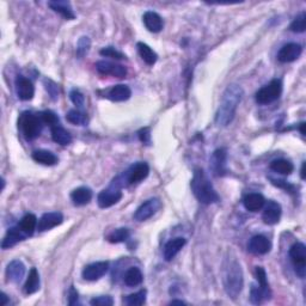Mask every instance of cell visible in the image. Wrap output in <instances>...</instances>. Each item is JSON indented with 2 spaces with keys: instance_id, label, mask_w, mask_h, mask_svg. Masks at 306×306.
Returning a JSON list of instances; mask_svg holds the SVG:
<instances>
[{
  "instance_id": "d4e9b609",
  "label": "cell",
  "mask_w": 306,
  "mask_h": 306,
  "mask_svg": "<svg viewBox=\"0 0 306 306\" xmlns=\"http://www.w3.org/2000/svg\"><path fill=\"white\" fill-rule=\"evenodd\" d=\"M49 8H51L53 11L60 13L62 17L66 19H74L75 15L73 12L71 3L69 2H61V0H55V2H49L48 3Z\"/></svg>"
},
{
  "instance_id": "f546056e",
  "label": "cell",
  "mask_w": 306,
  "mask_h": 306,
  "mask_svg": "<svg viewBox=\"0 0 306 306\" xmlns=\"http://www.w3.org/2000/svg\"><path fill=\"white\" fill-rule=\"evenodd\" d=\"M52 131V139L53 141L56 142V144L66 146L69 145L72 142V136L69 133L66 131L64 127L61 126H54V127L51 128Z\"/></svg>"
},
{
  "instance_id": "9a60e30c",
  "label": "cell",
  "mask_w": 306,
  "mask_h": 306,
  "mask_svg": "<svg viewBox=\"0 0 306 306\" xmlns=\"http://www.w3.org/2000/svg\"><path fill=\"white\" fill-rule=\"evenodd\" d=\"M148 174H149V166L147 165V163L139 162L133 165L127 171L126 178H127V182L129 184H135V183L144 181V179L148 176Z\"/></svg>"
},
{
  "instance_id": "8fae6325",
  "label": "cell",
  "mask_w": 306,
  "mask_h": 306,
  "mask_svg": "<svg viewBox=\"0 0 306 306\" xmlns=\"http://www.w3.org/2000/svg\"><path fill=\"white\" fill-rule=\"evenodd\" d=\"M226 161H227V152L225 148H218L213 152L211 157V170L214 176H224L226 174Z\"/></svg>"
},
{
  "instance_id": "e0dca14e",
  "label": "cell",
  "mask_w": 306,
  "mask_h": 306,
  "mask_svg": "<svg viewBox=\"0 0 306 306\" xmlns=\"http://www.w3.org/2000/svg\"><path fill=\"white\" fill-rule=\"evenodd\" d=\"M264 209H263V214H262V219L267 225H275L280 221L281 218V213H282V208L280 204L275 201H268V204H264Z\"/></svg>"
},
{
  "instance_id": "4fadbf2b",
  "label": "cell",
  "mask_w": 306,
  "mask_h": 306,
  "mask_svg": "<svg viewBox=\"0 0 306 306\" xmlns=\"http://www.w3.org/2000/svg\"><path fill=\"white\" fill-rule=\"evenodd\" d=\"M62 221H64V215L60 212L45 213V214L40 218L37 230L40 232L48 231V230H52L56 227V226L61 225Z\"/></svg>"
},
{
  "instance_id": "83f0119b",
  "label": "cell",
  "mask_w": 306,
  "mask_h": 306,
  "mask_svg": "<svg viewBox=\"0 0 306 306\" xmlns=\"http://www.w3.org/2000/svg\"><path fill=\"white\" fill-rule=\"evenodd\" d=\"M271 289L261 287L258 284H252L250 289V301L252 304H262L264 300L271 298Z\"/></svg>"
},
{
  "instance_id": "9c48e42d",
  "label": "cell",
  "mask_w": 306,
  "mask_h": 306,
  "mask_svg": "<svg viewBox=\"0 0 306 306\" xmlns=\"http://www.w3.org/2000/svg\"><path fill=\"white\" fill-rule=\"evenodd\" d=\"M109 271V262L101 261L95 262V263L88 264L83 269V278L86 281H97L99 279L104 277L106 272Z\"/></svg>"
},
{
  "instance_id": "484cf974",
  "label": "cell",
  "mask_w": 306,
  "mask_h": 306,
  "mask_svg": "<svg viewBox=\"0 0 306 306\" xmlns=\"http://www.w3.org/2000/svg\"><path fill=\"white\" fill-rule=\"evenodd\" d=\"M40 286H41V282H40V274L37 269L31 268L24 285V293L28 295L34 294L40 289Z\"/></svg>"
},
{
  "instance_id": "52a82bcc",
  "label": "cell",
  "mask_w": 306,
  "mask_h": 306,
  "mask_svg": "<svg viewBox=\"0 0 306 306\" xmlns=\"http://www.w3.org/2000/svg\"><path fill=\"white\" fill-rule=\"evenodd\" d=\"M162 208V201L157 198H152L146 200L144 204L139 206L134 213V219L136 221H145L152 218L153 215Z\"/></svg>"
},
{
  "instance_id": "cb8c5ba5",
  "label": "cell",
  "mask_w": 306,
  "mask_h": 306,
  "mask_svg": "<svg viewBox=\"0 0 306 306\" xmlns=\"http://www.w3.org/2000/svg\"><path fill=\"white\" fill-rule=\"evenodd\" d=\"M243 204H244V207L247 208L249 212H258L263 208L265 200L261 194L251 193V194H248L245 196L244 200H243Z\"/></svg>"
},
{
  "instance_id": "4dcf8cb0",
  "label": "cell",
  "mask_w": 306,
  "mask_h": 306,
  "mask_svg": "<svg viewBox=\"0 0 306 306\" xmlns=\"http://www.w3.org/2000/svg\"><path fill=\"white\" fill-rule=\"evenodd\" d=\"M125 284L129 286V287H135V286H139L144 280V275H142L141 271L136 267H132L129 268L125 274Z\"/></svg>"
},
{
  "instance_id": "ba28073f",
  "label": "cell",
  "mask_w": 306,
  "mask_h": 306,
  "mask_svg": "<svg viewBox=\"0 0 306 306\" xmlns=\"http://www.w3.org/2000/svg\"><path fill=\"white\" fill-rule=\"evenodd\" d=\"M122 196L124 194H122L121 189L110 185L108 189H104L99 193L97 196V204L101 208H109L118 204L122 199Z\"/></svg>"
},
{
  "instance_id": "b9f144b4",
  "label": "cell",
  "mask_w": 306,
  "mask_h": 306,
  "mask_svg": "<svg viewBox=\"0 0 306 306\" xmlns=\"http://www.w3.org/2000/svg\"><path fill=\"white\" fill-rule=\"evenodd\" d=\"M90 304L92 306H111L114 304V299L110 295H101V297L91 299Z\"/></svg>"
},
{
  "instance_id": "6da1fadb",
  "label": "cell",
  "mask_w": 306,
  "mask_h": 306,
  "mask_svg": "<svg viewBox=\"0 0 306 306\" xmlns=\"http://www.w3.org/2000/svg\"><path fill=\"white\" fill-rule=\"evenodd\" d=\"M243 96H244V90L242 89L241 85L231 84L226 88L222 94L220 105L215 114V124L219 127H226L234 121L236 111H237Z\"/></svg>"
},
{
  "instance_id": "f907efd6",
  "label": "cell",
  "mask_w": 306,
  "mask_h": 306,
  "mask_svg": "<svg viewBox=\"0 0 306 306\" xmlns=\"http://www.w3.org/2000/svg\"><path fill=\"white\" fill-rule=\"evenodd\" d=\"M304 169H305V162L302 163L301 170H300V175H301V178H302V179H305V172H304Z\"/></svg>"
},
{
  "instance_id": "ac0fdd59",
  "label": "cell",
  "mask_w": 306,
  "mask_h": 306,
  "mask_svg": "<svg viewBox=\"0 0 306 306\" xmlns=\"http://www.w3.org/2000/svg\"><path fill=\"white\" fill-rule=\"evenodd\" d=\"M25 275V265L19 259H13L6 267V279L8 281L18 284L23 280Z\"/></svg>"
},
{
  "instance_id": "681fc988",
  "label": "cell",
  "mask_w": 306,
  "mask_h": 306,
  "mask_svg": "<svg viewBox=\"0 0 306 306\" xmlns=\"http://www.w3.org/2000/svg\"><path fill=\"white\" fill-rule=\"evenodd\" d=\"M170 304L171 305H185V302L182 301V300H172Z\"/></svg>"
},
{
  "instance_id": "d6986e66",
  "label": "cell",
  "mask_w": 306,
  "mask_h": 306,
  "mask_svg": "<svg viewBox=\"0 0 306 306\" xmlns=\"http://www.w3.org/2000/svg\"><path fill=\"white\" fill-rule=\"evenodd\" d=\"M131 96H132V90L129 89V86L125 84H119V85H114L109 90H106V94L104 97L109 98L112 102H125L131 98Z\"/></svg>"
},
{
  "instance_id": "ee69618b",
  "label": "cell",
  "mask_w": 306,
  "mask_h": 306,
  "mask_svg": "<svg viewBox=\"0 0 306 306\" xmlns=\"http://www.w3.org/2000/svg\"><path fill=\"white\" fill-rule=\"evenodd\" d=\"M45 88L48 91V94L51 95L52 99H54V101H55V99H58V97H59V88L54 82H52L51 79H46V81H45Z\"/></svg>"
},
{
  "instance_id": "74e56055",
  "label": "cell",
  "mask_w": 306,
  "mask_h": 306,
  "mask_svg": "<svg viewBox=\"0 0 306 306\" xmlns=\"http://www.w3.org/2000/svg\"><path fill=\"white\" fill-rule=\"evenodd\" d=\"M40 119L43 122V125H47L49 127H54V126L59 125V118L55 112H53L52 110H46L42 111L39 114Z\"/></svg>"
},
{
  "instance_id": "8d00e7d4",
  "label": "cell",
  "mask_w": 306,
  "mask_h": 306,
  "mask_svg": "<svg viewBox=\"0 0 306 306\" xmlns=\"http://www.w3.org/2000/svg\"><path fill=\"white\" fill-rule=\"evenodd\" d=\"M90 48H91V40L88 36H82L78 43H76V56L79 59H83L88 54Z\"/></svg>"
},
{
  "instance_id": "d6a6232c",
  "label": "cell",
  "mask_w": 306,
  "mask_h": 306,
  "mask_svg": "<svg viewBox=\"0 0 306 306\" xmlns=\"http://www.w3.org/2000/svg\"><path fill=\"white\" fill-rule=\"evenodd\" d=\"M271 169L274 172H278V174L281 175H291L294 170V166L289 161H286V159H275L271 163Z\"/></svg>"
},
{
  "instance_id": "7a4b0ae2",
  "label": "cell",
  "mask_w": 306,
  "mask_h": 306,
  "mask_svg": "<svg viewBox=\"0 0 306 306\" xmlns=\"http://www.w3.org/2000/svg\"><path fill=\"white\" fill-rule=\"evenodd\" d=\"M190 187L195 198L201 204L212 205L220 200L218 193L215 192L214 187H213L211 181H209L208 176L200 168L195 169L194 176H193V179L190 182Z\"/></svg>"
},
{
  "instance_id": "5bb4252c",
  "label": "cell",
  "mask_w": 306,
  "mask_h": 306,
  "mask_svg": "<svg viewBox=\"0 0 306 306\" xmlns=\"http://www.w3.org/2000/svg\"><path fill=\"white\" fill-rule=\"evenodd\" d=\"M16 89L21 101H30L35 95V86L32 82L23 75H18L16 79Z\"/></svg>"
},
{
  "instance_id": "5b68a950",
  "label": "cell",
  "mask_w": 306,
  "mask_h": 306,
  "mask_svg": "<svg viewBox=\"0 0 306 306\" xmlns=\"http://www.w3.org/2000/svg\"><path fill=\"white\" fill-rule=\"evenodd\" d=\"M282 94V83L280 79H274L268 85L263 86L256 92V102L258 104H271L279 99Z\"/></svg>"
},
{
  "instance_id": "8992f818",
  "label": "cell",
  "mask_w": 306,
  "mask_h": 306,
  "mask_svg": "<svg viewBox=\"0 0 306 306\" xmlns=\"http://www.w3.org/2000/svg\"><path fill=\"white\" fill-rule=\"evenodd\" d=\"M289 257L293 263L295 274L299 278H304L306 273V247L304 243H295L289 249Z\"/></svg>"
},
{
  "instance_id": "277c9868",
  "label": "cell",
  "mask_w": 306,
  "mask_h": 306,
  "mask_svg": "<svg viewBox=\"0 0 306 306\" xmlns=\"http://www.w3.org/2000/svg\"><path fill=\"white\" fill-rule=\"evenodd\" d=\"M18 126L21 127L23 135L28 140H34L41 134L43 122L39 115H34L31 112H23L18 120Z\"/></svg>"
},
{
  "instance_id": "816d5d0a",
  "label": "cell",
  "mask_w": 306,
  "mask_h": 306,
  "mask_svg": "<svg viewBox=\"0 0 306 306\" xmlns=\"http://www.w3.org/2000/svg\"><path fill=\"white\" fill-rule=\"evenodd\" d=\"M304 127H305V122H301L300 124V133L302 135H305V131H304Z\"/></svg>"
},
{
  "instance_id": "d590c367",
  "label": "cell",
  "mask_w": 306,
  "mask_h": 306,
  "mask_svg": "<svg viewBox=\"0 0 306 306\" xmlns=\"http://www.w3.org/2000/svg\"><path fill=\"white\" fill-rule=\"evenodd\" d=\"M129 238V230L126 227H121V228H116L115 231H112L110 235L108 236V241L110 243H124L127 241Z\"/></svg>"
},
{
  "instance_id": "603a6c76",
  "label": "cell",
  "mask_w": 306,
  "mask_h": 306,
  "mask_svg": "<svg viewBox=\"0 0 306 306\" xmlns=\"http://www.w3.org/2000/svg\"><path fill=\"white\" fill-rule=\"evenodd\" d=\"M92 190L88 187H79L71 193V200L75 206H85L92 200Z\"/></svg>"
},
{
  "instance_id": "60d3db41",
  "label": "cell",
  "mask_w": 306,
  "mask_h": 306,
  "mask_svg": "<svg viewBox=\"0 0 306 306\" xmlns=\"http://www.w3.org/2000/svg\"><path fill=\"white\" fill-rule=\"evenodd\" d=\"M69 98H71L73 104H74L76 108H79V109H82L85 104L84 95H83L79 90H75V89L72 90V91L69 92Z\"/></svg>"
},
{
  "instance_id": "f1b7e54d",
  "label": "cell",
  "mask_w": 306,
  "mask_h": 306,
  "mask_svg": "<svg viewBox=\"0 0 306 306\" xmlns=\"http://www.w3.org/2000/svg\"><path fill=\"white\" fill-rule=\"evenodd\" d=\"M32 159L35 162L40 163V164L47 166L55 165L58 163V157L53 152L48 151V149H37V151H35L32 153Z\"/></svg>"
},
{
  "instance_id": "ab89813d",
  "label": "cell",
  "mask_w": 306,
  "mask_h": 306,
  "mask_svg": "<svg viewBox=\"0 0 306 306\" xmlns=\"http://www.w3.org/2000/svg\"><path fill=\"white\" fill-rule=\"evenodd\" d=\"M99 54L102 56H106V58H111L115 60H122L126 59V55L124 53L119 52L118 49H115L114 47H105L101 49V52H99Z\"/></svg>"
},
{
  "instance_id": "44dd1931",
  "label": "cell",
  "mask_w": 306,
  "mask_h": 306,
  "mask_svg": "<svg viewBox=\"0 0 306 306\" xmlns=\"http://www.w3.org/2000/svg\"><path fill=\"white\" fill-rule=\"evenodd\" d=\"M28 237L24 232L22 231L21 228L18 227H11L8 230V232H6L4 239H3L2 243V248L3 249H10L12 247H15L16 244L19 242L24 241V239Z\"/></svg>"
},
{
  "instance_id": "f35d334b",
  "label": "cell",
  "mask_w": 306,
  "mask_h": 306,
  "mask_svg": "<svg viewBox=\"0 0 306 306\" xmlns=\"http://www.w3.org/2000/svg\"><path fill=\"white\" fill-rule=\"evenodd\" d=\"M289 29L293 32H304L306 29V13L301 12L300 15L297 16L293 22L289 25Z\"/></svg>"
},
{
  "instance_id": "ffe728a7",
  "label": "cell",
  "mask_w": 306,
  "mask_h": 306,
  "mask_svg": "<svg viewBox=\"0 0 306 306\" xmlns=\"http://www.w3.org/2000/svg\"><path fill=\"white\" fill-rule=\"evenodd\" d=\"M142 22H144L146 29L151 32H161L164 28V21L157 12H145L142 16Z\"/></svg>"
},
{
  "instance_id": "bcb514c9",
  "label": "cell",
  "mask_w": 306,
  "mask_h": 306,
  "mask_svg": "<svg viewBox=\"0 0 306 306\" xmlns=\"http://www.w3.org/2000/svg\"><path fill=\"white\" fill-rule=\"evenodd\" d=\"M139 138H140L141 142H144L146 145H149L151 142V133H149V128H142L139 132Z\"/></svg>"
},
{
  "instance_id": "836d02e7",
  "label": "cell",
  "mask_w": 306,
  "mask_h": 306,
  "mask_svg": "<svg viewBox=\"0 0 306 306\" xmlns=\"http://www.w3.org/2000/svg\"><path fill=\"white\" fill-rule=\"evenodd\" d=\"M66 120L69 124L75 126H86L89 124V118L84 111L79 110V109H72L66 114Z\"/></svg>"
},
{
  "instance_id": "e575fe53",
  "label": "cell",
  "mask_w": 306,
  "mask_h": 306,
  "mask_svg": "<svg viewBox=\"0 0 306 306\" xmlns=\"http://www.w3.org/2000/svg\"><path fill=\"white\" fill-rule=\"evenodd\" d=\"M146 295H147V291H146V289H141V291L136 292V293L127 295L125 299V302L129 306L142 305L146 302Z\"/></svg>"
},
{
  "instance_id": "7bdbcfd3",
  "label": "cell",
  "mask_w": 306,
  "mask_h": 306,
  "mask_svg": "<svg viewBox=\"0 0 306 306\" xmlns=\"http://www.w3.org/2000/svg\"><path fill=\"white\" fill-rule=\"evenodd\" d=\"M256 280H257V284L261 286V287L264 288H269L268 281H267V274H265V271L262 267H256Z\"/></svg>"
},
{
  "instance_id": "7c38bea8",
  "label": "cell",
  "mask_w": 306,
  "mask_h": 306,
  "mask_svg": "<svg viewBox=\"0 0 306 306\" xmlns=\"http://www.w3.org/2000/svg\"><path fill=\"white\" fill-rule=\"evenodd\" d=\"M302 48L299 43H287L278 53V60L282 64L293 62L301 55Z\"/></svg>"
},
{
  "instance_id": "7dc6e473",
  "label": "cell",
  "mask_w": 306,
  "mask_h": 306,
  "mask_svg": "<svg viewBox=\"0 0 306 306\" xmlns=\"http://www.w3.org/2000/svg\"><path fill=\"white\" fill-rule=\"evenodd\" d=\"M78 302V292L75 291V288L71 286L68 292V304L69 305H74Z\"/></svg>"
},
{
  "instance_id": "f6af8a7d",
  "label": "cell",
  "mask_w": 306,
  "mask_h": 306,
  "mask_svg": "<svg viewBox=\"0 0 306 306\" xmlns=\"http://www.w3.org/2000/svg\"><path fill=\"white\" fill-rule=\"evenodd\" d=\"M272 179V183L274 185H277V187L279 188H282L285 189V190H287L288 193H293L294 192V185L293 184H289V183H287L286 181H282V179Z\"/></svg>"
},
{
  "instance_id": "2e32d148",
  "label": "cell",
  "mask_w": 306,
  "mask_h": 306,
  "mask_svg": "<svg viewBox=\"0 0 306 306\" xmlns=\"http://www.w3.org/2000/svg\"><path fill=\"white\" fill-rule=\"evenodd\" d=\"M248 249L254 255H265L271 251L272 243L265 236L257 235L250 239V242L248 244Z\"/></svg>"
},
{
  "instance_id": "c3c4849f",
  "label": "cell",
  "mask_w": 306,
  "mask_h": 306,
  "mask_svg": "<svg viewBox=\"0 0 306 306\" xmlns=\"http://www.w3.org/2000/svg\"><path fill=\"white\" fill-rule=\"evenodd\" d=\"M9 299H8V295H6L4 292L2 293V306H5L6 304H8Z\"/></svg>"
},
{
  "instance_id": "7402d4cb",
  "label": "cell",
  "mask_w": 306,
  "mask_h": 306,
  "mask_svg": "<svg viewBox=\"0 0 306 306\" xmlns=\"http://www.w3.org/2000/svg\"><path fill=\"white\" fill-rule=\"evenodd\" d=\"M187 244V241H185L183 237H177L171 239L166 243V245L164 247V258L165 261H172L175 258V256L178 254L179 251L182 250L183 247Z\"/></svg>"
},
{
  "instance_id": "30bf717a",
  "label": "cell",
  "mask_w": 306,
  "mask_h": 306,
  "mask_svg": "<svg viewBox=\"0 0 306 306\" xmlns=\"http://www.w3.org/2000/svg\"><path fill=\"white\" fill-rule=\"evenodd\" d=\"M96 69L103 75H112L115 78H125L127 75V68L125 66L115 64V62L104 61V60L96 64Z\"/></svg>"
},
{
  "instance_id": "3957f363",
  "label": "cell",
  "mask_w": 306,
  "mask_h": 306,
  "mask_svg": "<svg viewBox=\"0 0 306 306\" xmlns=\"http://www.w3.org/2000/svg\"><path fill=\"white\" fill-rule=\"evenodd\" d=\"M222 282L226 294L230 298L236 299L241 294L243 286H244V278L241 264L236 259H226L222 271Z\"/></svg>"
},
{
  "instance_id": "1f68e13d",
  "label": "cell",
  "mask_w": 306,
  "mask_h": 306,
  "mask_svg": "<svg viewBox=\"0 0 306 306\" xmlns=\"http://www.w3.org/2000/svg\"><path fill=\"white\" fill-rule=\"evenodd\" d=\"M37 225H39V221H37V218H36V215L29 213V214H26L22 218L21 222H19V228H21L26 236H31L34 234L36 227H37Z\"/></svg>"
},
{
  "instance_id": "4316f807",
  "label": "cell",
  "mask_w": 306,
  "mask_h": 306,
  "mask_svg": "<svg viewBox=\"0 0 306 306\" xmlns=\"http://www.w3.org/2000/svg\"><path fill=\"white\" fill-rule=\"evenodd\" d=\"M136 48H138L139 55L141 56V59L144 60V62L148 66H153L157 62L158 60V55L153 49L149 47L148 45H146L144 42H139L136 45Z\"/></svg>"
}]
</instances>
